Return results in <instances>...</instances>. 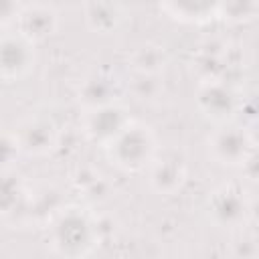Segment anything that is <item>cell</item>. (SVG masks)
<instances>
[{
  "instance_id": "6da1fadb",
  "label": "cell",
  "mask_w": 259,
  "mask_h": 259,
  "mask_svg": "<svg viewBox=\"0 0 259 259\" xmlns=\"http://www.w3.org/2000/svg\"><path fill=\"white\" fill-rule=\"evenodd\" d=\"M97 243V223L83 208L63 210L51 227V245L65 259L87 257Z\"/></svg>"
},
{
  "instance_id": "7a4b0ae2",
  "label": "cell",
  "mask_w": 259,
  "mask_h": 259,
  "mask_svg": "<svg viewBox=\"0 0 259 259\" xmlns=\"http://www.w3.org/2000/svg\"><path fill=\"white\" fill-rule=\"evenodd\" d=\"M103 150H105L107 158L111 160V164H115L123 172L148 170L158 154L154 132L140 121H132Z\"/></svg>"
},
{
  "instance_id": "3957f363",
  "label": "cell",
  "mask_w": 259,
  "mask_h": 259,
  "mask_svg": "<svg viewBox=\"0 0 259 259\" xmlns=\"http://www.w3.org/2000/svg\"><path fill=\"white\" fill-rule=\"evenodd\" d=\"M34 40L18 32L16 28H4L2 45H0V69L4 81H20L24 79L36 63Z\"/></svg>"
},
{
  "instance_id": "277c9868",
  "label": "cell",
  "mask_w": 259,
  "mask_h": 259,
  "mask_svg": "<svg viewBox=\"0 0 259 259\" xmlns=\"http://www.w3.org/2000/svg\"><path fill=\"white\" fill-rule=\"evenodd\" d=\"M134 119L130 117L127 109L115 101V103H107V105H99V107H91L85 109L83 113V121H81V130L83 134L99 144L101 148H105L107 144H111Z\"/></svg>"
},
{
  "instance_id": "5b68a950",
  "label": "cell",
  "mask_w": 259,
  "mask_h": 259,
  "mask_svg": "<svg viewBox=\"0 0 259 259\" xmlns=\"http://www.w3.org/2000/svg\"><path fill=\"white\" fill-rule=\"evenodd\" d=\"M196 105L204 117L225 125L231 123L235 111L239 109V95L227 81L210 77L200 81L196 89Z\"/></svg>"
},
{
  "instance_id": "8992f818",
  "label": "cell",
  "mask_w": 259,
  "mask_h": 259,
  "mask_svg": "<svg viewBox=\"0 0 259 259\" xmlns=\"http://www.w3.org/2000/svg\"><path fill=\"white\" fill-rule=\"evenodd\" d=\"M208 152L223 166H241L243 168L247 164L249 156L253 154V146L249 142L245 127L225 123V125H219L208 136Z\"/></svg>"
},
{
  "instance_id": "52a82bcc",
  "label": "cell",
  "mask_w": 259,
  "mask_h": 259,
  "mask_svg": "<svg viewBox=\"0 0 259 259\" xmlns=\"http://www.w3.org/2000/svg\"><path fill=\"white\" fill-rule=\"evenodd\" d=\"M249 206L251 200L237 184H223L214 188L206 202L210 219L221 227H239L249 217Z\"/></svg>"
},
{
  "instance_id": "ba28073f",
  "label": "cell",
  "mask_w": 259,
  "mask_h": 259,
  "mask_svg": "<svg viewBox=\"0 0 259 259\" xmlns=\"http://www.w3.org/2000/svg\"><path fill=\"white\" fill-rule=\"evenodd\" d=\"M59 26V14L55 6L42 4V2H32V4H20L18 14L12 22L10 28H16L30 40H42L51 36Z\"/></svg>"
},
{
  "instance_id": "9c48e42d",
  "label": "cell",
  "mask_w": 259,
  "mask_h": 259,
  "mask_svg": "<svg viewBox=\"0 0 259 259\" xmlns=\"http://www.w3.org/2000/svg\"><path fill=\"white\" fill-rule=\"evenodd\" d=\"M184 180H186L184 160L172 150H166V152L158 150L154 162L148 168V182L152 190L160 194H174L176 190L182 188Z\"/></svg>"
},
{
  "instance_id": "30bf717a",
  "label": "cell",
  "mask_w": 259,
  "mask_h": 259,
  "mask_svg": "<svg viewBox=\"0 0 259 259\" xmlns=\"http://www.w3.org/2000/svg\"><path fill=\"white\" fill-rule=\"evenodd\" d=\"M14 138H16L18 150H22L26 154L42 156L57 146L59 130L53 123V119L42 117V115H34V117H28L26 121L20 123Z\"/></svg>"
},
{
  "instance_id": "8fae6325",
  "label": "cell",
  "mask_w": 259,
  "mask_h": 259,
  "mask_svg": "<svg viewBox=\"0 0 259 259\" xmlns=\"http://www.w3.org/2000/svg\"><path fill=\"white\" fill-rule=\"evenodd\" d=\"M85 24L97 34L115 32L125 20V6L115 2H89L83 6Z\"/></svg>"
},
{
  "instance_id": "7c38bea8",
  "label": "cell",
  "mask_w": 259,
  "mask_h": 259,
  "mask_svg": "<svg viewBox=\"0 0 259 259\" xmlns=\"http://www.w3.org/2000/svg\"><path fill=\"white\" fill-rule=\"evenodd\" d=\"M79 99L83 101L85 109L91 107H99V105H107V103H115V81L95 73L91 77H87L79 89Z\"/></svg>"
},
{
  "instance_id": "4fadbf2b",
  "label": "cell",
  "mask_w": 259,
  "mask_h": 259,
  "mask_svg": "<svg viewBox=\"0 0 259 259\" xmlns=\"http://www.w3.org/2000/svg\"><path fill=\"white\" fill-rule=\"evenodd\" d=\"M164 12H168L174 20L188 22V24H200L208 22L212 18L221 16V4H208V2H180V4H160Z\"/></svg>"
},
{
  "instance_id": "5bb4252c",
  "label": "cell",
  "mask_w": 259,
  "mask_h": 259,
  "mask_svg": "<svg viewBox=\"0 0 259 259\" xmlns=\"http://www.w3.org/2000/svg\"><path fill=\"white\" fill-rule=\"evenodd\" d=\"M130 65L140 75H160V71L166 67V53L162 51V47L148 42L132 53Z\"/></svg>"
},
{
  "instance_id": "9a60e30c",
  "label": "cell",
  "mask_w": 259,
  "mask_h": 259,
  "mask_svg": "<svg viewBox=\"0 0 259 259\" xmlns=\"http://www.w3.org/2000/svg\"><path fill=\"white\" fill-rule=\"evenodd\" d=\"M160 89H162V85L158 81V75H140V73H136L134 83H132V91L140 101L156 99L160 95Z\"/></svg>"
},
{
  "instance_id": "2e32d148",
  "label": "cell",
  "mask_w": 259,
  "mask_h": 259,
  "mask_svg": "<svg viewBox=\"0 0 259 259\" xmlns=\"http://www.w3.org/2000/svg\"><path fill=\"white\" fill-rule=\"evenodd\" d=\"M245 130H247V136H249V142H251L253 150H255V152H259V115H257V117H253Z\"/></svg>"
},
{
  "instance_id": "e0dca14e",
  "label": "cell",
  "mask_w": 259,
  "mask_h": 259,
  "mask_svg": "<svg viewBox=\"0 0 259 259\" xmlns=\"http://www.w3.org/2000/svg\"><path fill=\"white\" fill-rule=\"evenodd\" d=\"M194 259H210V257H194Z\"/></svg>"
}]
</instances>
